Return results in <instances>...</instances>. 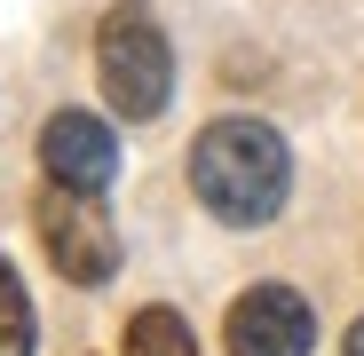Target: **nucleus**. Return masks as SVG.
Wrapping results in <instances>:
<instances>
[{"label":"nucleus","mask_w":364,"mask_h":356,"mask_svg":"<svg viewBox=\"0 0 364 356\" xmlns=\"http://www.w3.org/2000/svg\"><path fill=\"white\" fill-rule=\"evenodd\" d=\"M191 190L214 222L262 230V222H277V206L293 190V151L262 119H214L191 143Z\"/></svg>","instance_id":"f257e3e1"},{"label":"nucleus","mask_w":364,"mask_h":356,"mask_svg":"<svg viewBox=\"0 0 364 356\" xmlns=\"http://www.w3.org/2000/svg\"><path fill=\"white\" fill-rule=\"evenodd\" d=\"M95 80L111 95L119 119H159L174 95V48L159 32V16L143 0H119V9L95 24Z\"/></svg>","instance_id":"f03ea898"},{"label":"nucleus","mask_w":364,"mask_h":356,"mask_svg":"<svg viewBox=\"0 0 364 356\" xmlns=\"http://www.w3.org/2000/svg\"><path fill=\"white\" fill-rule=\"evenodd\" d=\"M32 222H40L48 261L64 269L72 285H103V277L119 269V230H111V214L95 206V190H64V183H48V198L32 206Z\"/></svg>","instance_id":"7ed1b4c3"},{"label":"nucleus","mask_w":364,"mask_h":356,"mask_svg":"<svg viewBox=\"0 0 364 356\" xmlns=\"http://www.w3.org/2000/svg\"><path fill=\"white\" fill-rule=\"evenodd\" d=\"M230 356H309L317 348V317L293 285H254L230 301V325H222Z\"/></svg>","instance_id":"20e7f679"},{"label":"nucleus","mask_w":364,"mask_h":356,"mask_svg":"<svg viewBox=\"0 0 364 356\" xmlns=\"http://www.w3.org/2000/svg\"><path fill=\"white\" fill-rule=\"evenodd\" d=\"M40 166H48V183H64V190H111V174H119V143L95 111H55L48 127H40Z\"/></svg>","instance_id":"39448f33"},{"label":"nucleus","mask_w":364,"mask_h":356,"mask_svg":"<svg viewBox=\"0 0 364 356\" xmlns=\"http://www.w3.org/2000/svg\"><path fill=\"white\" fill-rule=\"evenodd\" d=\"M127 356H198V340H191V325L166 301H151V309L127 317Z\"/></svg>","instance_id":"423d86ee"},{"label":"nucleus","mask_w":364,"mask_h":356,"mask_svg":"<svg viewBox=\"0 0 364 356\" xmlns=\"http://www.w3.org/2000/svg\"><path fill=\"white\" fill-rule=\"evenodd\" d=\"M0 356H32V293L0 261Z\"/></svg>","instance_id":"0eeeda50"},{"label":"nucleus","mask_w":364,"mask_h":356,"mask_svg":"<svg viewBox=\"0 0 364 356\" xmlns=\"http://www.w3.org/2000/svg\"><path fill=\"white\" fill-rule=\"evenodd\" d=\"M341 356H364V317L348 325V348H341Z\"/></svg>","instance_id":"6e6552de"}]
</instances>
